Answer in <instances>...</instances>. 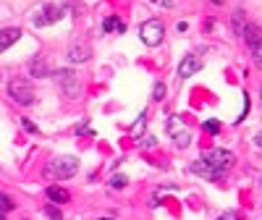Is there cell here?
<instances>
[{
  "label": "cell",
  "instance_id": "15",
  "mask_svg": "<svg viewBox=\"0 0 262 220\" xmlns=\"http://www.w3.org/2000/svg\"><path fill=\"white\" fill-rule=\"evenodd\" d=\"M102 29L107 31V34H113V31H116V34H121V31L126 29V24H123L118 16H107V19L102 21Z\"/></svg>",
  "mask_w": 262,
  "mask_h": 220
},
{
  "label": "cell",
  "instance_id": "18",
  "mask_svg": "<svg viewBox=\"0 0 262 220\" xmlns=\"http://www.w3.org/2000/svg\"><path fill=\"white\" fill-rule=\"evenodd\" d=\"M252 58H254V66L262 68V40L257 45H252Z\"/></svg>",
  "mask_w": 262,
  "mask_h": 220
},
{
  "label": "cell",
  "instance_id": "28",
  "mask_svg": "<svg viewBox=\"0 0 262 220\" xmlns=\"http://www.w3.org/2000/svg\"><path fill=\"white\" fill-rule=\"evenodd\" d=\"M254 141H257V147H262V134H257V136H254Z\"/></svg>",
  "mask_w": 262,
  "mask_h": 220
},
{
  "label": "cell",
  "instance_id": "25",
  "mask_svg": "<svg viewBox=\"0 0 262 220\" xmlns=\"http://www.w3.org/2000/svg\"><path fill=\"white\" fill-rule=\"evenodd\" d=\"M21 123H24V129H26V131H37V126H34L32 121H29V118H24Z\"/></svg>",
  "mask_w": 262,
  "mask_h": 220
},
{
  "label": "cell",
  "instance_id": "29",
  "mask_svg": "<svg viewBox=\"0 0 262 220\" xmlns=\"http://www.w3.org/2000/svg\"><path fill=\"white\" fill-rule=\"evenodd\" d=\"M212 3H215V6H223V3H226V0H212Z\"/></svg>",
  "mask_w": 262,
  "mask_h": 220
},
{
  "label": "cell",
  "instance_id": "24",
  "mask_svg": "<svg viewBox=\"0 0 262 220\" xmlns=\"http://www.w3.org/2000/svg\"><path fill=\"white\" fill-rule=\"evenodd\" d=\"M45 212H48V217H53V220H60V210L55 207V204H53V207H48Z\"/></svg>",
  "mask_w": 262,
  "mask_h": 220
},
{
  "label": "cell",
  "instance_id": "7",
  "mask_svg": "<svg viewBox=\"0 0 262 220\" xmlns=\"http://www.w3.org/2000/svg\"><path fill=\"white\" fill-rule=\"evenodd\" d=\"M168 134L173 136V144L178 147V150H186L189 147V141H192V134L181 126V121H176V118H171L168 121Z\"/></svg>",
  "mask_w": 262,
  "mask_h": 220
},
{
  "label": "cell",
  "instance_id": "3",
  "mask_svg": "<svg viewBox=\"0 0 262 220\" xmlns=\"http://www.w3.org/2000/svg\"><path fill=\"white\" fill-rule=\"evenodd\" d=\"M202 160H205V163H207L215 173H218V176H223L226 170L234 168V160H236V157L231 155L228 150H210V152H205Z\"/></svg>",
  "mask_w": 262,
  "mask_h": 220
},
{
  "label": "cell",
  "instance_id": "32",
  "mask_svg": "<svg viewBox=\"0 0 262 220\" xmlns=\"http://www.w3.org/2000/svg\"><path fill=\"white\" fill-rule=\"evenodd\" d=\"M259 94H262V89H259Z\"/></svg>",
  "mask_w": 262,
  "mask_h": 220
},
{
  "label": "cell",
  "instance_id": "17",
  "mask_svg": "<svg viewBox=\"0 0 262 220\" xmlns=\"http://www.w3.org/2000/svg\"><path fill=\"white\" fill-rule=\"evenodd\" d=\"M244 26H246V21H244V13H241V11H236V13H234V31H236L239 37L244 34Z\"/></svg>",
  "mask_w": 262,
  "mask_h": 220
},
{
  "label": "cell",
  "instance_id": "2",
  "mask_svg": "<svg viewBox=\"0 0 262 220\" xmlns=\"http://www.w3.org/2000/svg\"><path fill=\"white\" fill-rule=\"evenodd\" d=\"M8 94L19 105H32L34 102V89H32V84H29V79H24V76L11 79L8 82Z\"/></svg>",
  "mask_w": 262,
  "mask_h": 220
},
{
  "label": "cell",
  "instance_id": "16",
  "mask_svg": "<svg viewBox=\"0 0 262 220\" xmlns=\"http://www.w3.org/2000/svg\"><path fill=\"white\" fill-rule=\"evenodd\" d=\"M11 210H13V202L0 192V220H6V212H11Z\"/></svg>",
  "mask_w": 262,
  "mask_h": 220
},
{
  "label": "cell",
  "instance_id": "8",
  "mask_svg": "<svg viewBox=\"0 0 262 220\" xmlns=\"http://www.w3.org/2000/svg\"><path fill=\"white\" fill-rule=\"evenodd\" d=\"M197 71H202V58H197V55H186V58L178 63V76H181V79H189V76H194Z\"/></svg>",
  "mask_w": 262,
  "mask_h": 220
},
{
  "label": "cell",
  "instance_id": "27",
  "mask_svg": "<svg viewBox=\"0 0 262 220\" xmlns=\"http://www.w3.org/2000/svg\"><path fill=\"white\" fill-rule=\"evenodd\" d=\"M89 131H92L89 123H82V126H79V134H89Z\"/></svg>",
  "mask_w": 262,
  "mask_h": 220
},
{
  "label": "cell",
  "instance_id": "4",
  "mask_svg": "<svg viewBox=\"0 0 262 220\" xmlns=\"http://www.w3.org/2000/svg\"><path fill=\"white\" fill-rule=\"evenodd\" d=\"M139 34H142V42H144V45L155 47V45H160V42H163L165 26H163V21H158V19H149V21H144V24H142Z\"/></svg>",
  "mask_w": 262,
  "mask_h": 220
},
{
  "label": "cell",
  "instance_id": "19",
  "mask_svg": "<svg viewBox=\"0 0 262 220\" xmlns=\"http://www.w3.org/2000/svg\"><path fill=\"white\" fill-rule=\"evenodd\" d=\"M144 123H147V113H142V116H139V121H136V126H134V136H142Z\"/></svg>",
  "mask_w": 262,
  "mask_h": 220
},
{
  "label": "cell",
  "instance_id": "12",
  "mask_svg": "<svg viewBox=\"0 0 262 220\" xmlns=\"http://www.w3.org/2000/svg\"><path fill=\"white\" fill-rule=\"evenodd\" d=\"M241 37L246 40V45L252 47V45H257V42L262 40V29H259L257 24H246V26H244V34H241Z\"/></svg>",
  "mask_w": 262,
  "mask_h": 220
},
{
  "label": "cell",
  "instance_id": "31",
  "mask_svg": "<svg viewBox=\"0 0 262 220\" xmlns=\"http://www.w3.org/2000/svg\"><path fill=\"white\" fill-rule=\"evenodd\" d=\"M0 82H3V76H0Z\"/></svg>",
  "mask_w": 262,
  "mask_h": 220
},
{
  "label": "cell",
  "instance_id": "9",
  "mask_svg": "<svg viewBox=\"0 0 262 220\" xmlns=\"http://www.w3.org/2000/svg\"><path fill=\"white\" fill-rule=\"evenodd\" d=\"M89 55H92V47H89V42H73L71 47H68V60L71 63H84V60H89Z\"/></svg>",
  "mask_w": 262,
  "mask_h": 220
},
{
  "label": "cell",
  "instance_id": "1",
  "mask_svg": "<svg viewBox=\"0 0 262 220\" xmlns=\"http://www.w3.org/2000/svg\"><path fill=\"white\" fill-rule=\"evenodd\" d=\"M79 170V157H55V160H50V165L45 168V173L53 178H71L73 173Z\"/></svg>",
  "mask_w": 262,
  "mask_h": 220
},
{
  "label": "cell",
  "instance_id": "14",
  "mask_svg": "<svg viewBox=\"0 0 262 220\" xmlns=\"http://www.w3.org/2000/svg\"><path fill=\"white\" fill-rule=\"evenodd\" d=\"M48 199H50V202H55V204H63V202H68V199H71V194L66 192L63 186H50V189H48Z\"/></svg>",
  "mask_w": 262,
  "mask_h": 220
},
{
  "label": "cell",
  "instance_id": "26",
  "mask_svg": "<svg viewBox=\"0 0 262 220\" xmlns=\"http://www.w3.org/2000/svg\"><path fill=\"white\" fill-rule=\"evenodd\" d=\"M152 144H158V141L152 139V136H144V141H142V147H152Z\"/></svg>",
  "mask_w": 262,
  "mask_h": 220
},
{
  "label": "cell",
  "instance_id": "6",
  "mask_svg": "<svg viewBox=\"0 0 262 220\" xmlns=\"http://www.w3.org/2000/svg\"><path fill=\"white\" fill-rule=\"evenodd\" d=\"M63 16H66V6H63V3H50V6H45V8L34 16V24H37V26H48V24L60 21Z\"/></svg>",
  "mask_w": 262,
  "mask_h": 220
},
{
  "label": "cell",
  "instance_id": "13",
  "mask_svg": "<svg viewBox=\"0 0 262 220\" xmlns=\"http://www.w3.org/2000/svg\"><path fill=\"white\" fill-rule=\"evenodd\" d=\"M192 170L197 173V176H202V178H210V181H215V178H220L218 173H215V170H212V168H210V165H207L205 160H197V163L192 165Z\"/></svg>",
  "mask_w": 262,
  "mask_h": 220
},
{
  "label": "cell",
  "instance_id": "5",
  "mask_svg": "<svg viewBox=\"0 0 262 220\" xmlns=\"http://www.w3.org/2000/svg\"><path fill=\"white\" fill-rule=\"evenodd\" d=\"M55 82H58V87H60V92L63 94H68V97H76L79 94V76H76L73 71H68V68H60V71H55Z\"/></svg>",
  "mask_w": 262,
  "mask_h": 220
},
{
  "label": "cell",
  "instance_id": "11",
  "mask_svg": "<svg viewBox=\"0 0 262 220\" xmlns=\"http://www.w3.org/2000/svg\"><path fill=\"white\" fill-rule=\"evenodd\" d=\"M29 74L37 76V79H45V76H50V63L45 55H34L32 63H29Z\"/></svg>",
  "mask_w": 262,
  "mask_h": 220
},
{
  "label": "cell",
  "instance_id": "30",
  "mask_svg": "<svg viewBox=\"0 0 262 220\" xmlns=\"http://www.w3.org/2000/svg\"><path fill=\"white\" fill-rule=\"evenodd\" d=\"M100 220H113V217H100Z\"/></svg>",
  "mask_w": 262,
  "mask_h": 220
},
{
  "label": "cell",
  "instance_id": "10",
  "mask_svg": "<svg viewBox=\"0 0 262 220\" xmlns=\"http://www.w3.org/2000/svg\"><path fill=\"white\" fill-rule=\"evenodd\" d=\"M21 40V29L16 26H6V29H0V53H6L11 45H16Z\"/></svg>",
  "mask_w": 262,
  "mask_h": 220
},
{
  "label": "cell",
  "instance_id": "21",
  "mask_svg": "<svg viewBox=\"0 0 262 220\" xmlns=\"http://www.w3.org/2000/svg\"><path fill=\"white\" fill-rule=\"evenodd\" d=\"M110 186H116V189H123V186H126V176H121V173H118V176H113Z\"/></svg>",
  "mask_w": 262,
  "mask_h": 220
},
{
  "label": "cell",
  "instance_id": "23",
  "mask_svg": "<svg viewBox=\"0 0 262 220\" xmlns=\"http://www.w3.org/2000/svg\"><path fill=\"white\" fill-rule=\"evenodd\" d=\"M218 220H244V217H241L239 212H234V210H231V212H223Z\"/></svg>",
  "mask_w": 262,
  "mask_h": 220
},
{
  "label": "cell",
  "instance_id": "20",
  "mask_svg": "<svg viewBox=\"0 0 262 220\" xmlns=\"http://www.w3.org/2000/svg\"><path fill=\"white\" fill-rule=\"evenodd\" d=\"M205 131L207 134H218L220 131V123L218 121H205Z\"/></svg>",
  "mask_w": 262,
  "mask_h": 220
},
{
  "label": "cell",
  "instance_id": "22",
  "mask_svg": "<svg viewBox=\"0 0 262 220\" xmlns=\"http://www.w3.org/2000/svg\"><path fill=\"white\" fill-rule=\"evenodd\" d=\"M152 94H155V100H163V97H165V84L158 82V84H155V92H152Z\"/></svg>",
  "mask_w": 262,
  "mask_h": 220
}]
</instances>
